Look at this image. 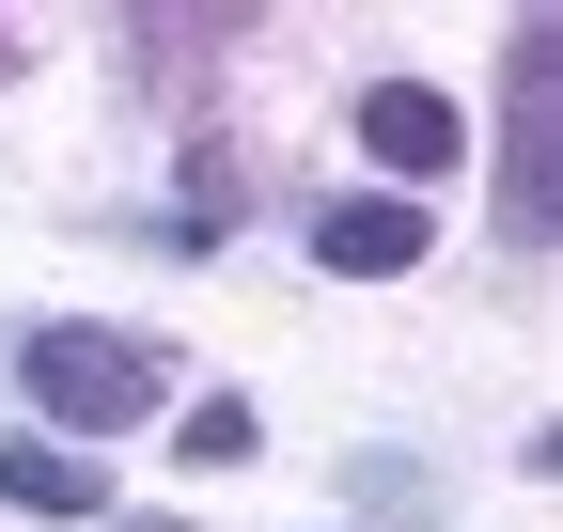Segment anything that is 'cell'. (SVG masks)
<instances>
[{"label":"cell","instance_id":"obj_7","mask_svg":"<svg viewBox=\"0 0 563 532\" xmlns=\"http://www.w3.org/2000/svg\"><path fill=\"white\" fill-rule=\"evenodd\" d=\"M173 235H188V251H220V235H235V157H220V142L188 157V220H173Z\"/></svg>","mask_w":563,"mask_h":532},{"label":"cell","instance_id":"obj_6","mask_svg":"<svg viewBox=\"0 0 563 532\" xmlns=\"http://www.w3.org/2000/svg\"><path fill=\"white\" fill-rule=\"evenodd\" d=\"M235 32H251V16H125V63H141V79H203Z\"/></svg>","mask_w":563,"mask_h":532},{"label":"cell","instance_id":"obj_5","mask_svg":"<svg viewBox=\"0 0 563 532\" xmlns=\"http://www.w3.org/2000/svg\"><path fill=\"white\" fill-rule=\"evenodd\" d=\"M0 501L16 517H110V470H79L63 439H0Z\"/></svg>","mask_w":563,"mask_h":532},{"label":"cell","instance_id":"obj_9","mask_svg":"<svg viewBox=\"0 0 563 532\" xmlns=\"http://www.w3.org/2000/svg\"><path fill=\"white\" fill-rule=\"evenodd\" d=\"M125 532H188V517H125Z\"/></svg>","mask_w":563,"mask_h":532},{"label":"cell","instance_id":"obj_4","mask_svg":"<svg viewBox=\"0 0 563 532\" xmlns=\"http://www.w3.org/2000/svg\"><path fill=\"white\" fill-rule=\"evenodd\" d=\"M313 266H344V282H407V266H422V204H391V188L313 204Z\"/></svg>","mask_w":563,"mask_h":532},{"label":"cell","instance_id":"obj_10","mask_svg":"<svg viewBox=\"0 0 563 532\" xmlns=\"http://www.w3.org/2000/svg\"><path fill=\"white\" fill-rule=\"evenodd\" d=\"M0 79H16V32H0Z\"/></svg>","mask_w":563,"mask_h":532},{"label":"cell","instance_id":"obj_2","mask_svg":"<svg viewBox=\"0 0 563 532\" xmlns=\"http://www.w3.org/2000/svg\"><path fill=\"white\" fill-rule=\"evenodd\" d=\"M501 95H517V142H501V235L548 251V235H563V32H548V16H517Z\"/></svg>","mask_w":563,"mask_h":532},{"label":"cell","instance_id":"obj_8","mask_svg":"<svg viewBox=\"0 0 563 532\" xmlns=\"http://www.w3.org/2000/svg\"><path fill=\"white\" fill-rule=\"evenodd\" d=\"M188 454H203V470H235V454H251V408H235V391H203V408H188Z\"/></svg>","mask_w":563,"mask_h":532},{"label":"cell","instance_id":"obj_3","mask_svg":"<svg viewBox=\"0 0 563 532\" xmlns=\"http://www.w3.org/2000/svg\"><path fill=\"white\" fill-rule=\"evenodd\" d=\"M361 157L391 173V204H407V188H439V173L470 157V125H454V95H422V79H376V95H361Z\"/></svg>","mask_w":563,"mask_h":532},{"label":"cell","instance_id":"obj_1","mask_svg":"<svg viewBox=\"0 0 563 532\" xmlns=\"http://www.w3.org/2000/svg\"><path fill=\"white\" fill-rule=\"evenodd\" d=\"M16 391H32L63 439H110V423H141V408L173 391V361H157V345H125V329L47 313V329H16Z\"/></svg>","mask_w":563,"mask_h":532}]
</instances>
